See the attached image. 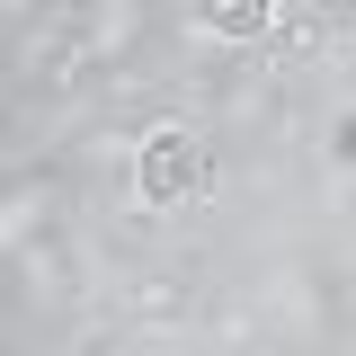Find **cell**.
I'll use <instances>...</instances> for the list:
<instances>
[{
	"label": "cell",
	"instance_id": "cell-1",
	"mask_svg": "<svg viewBox=\"0 0 356 356\" xmlns=\"http://www.w3.org/2000/svg\"><path fill=\"white\" fill-rule=\"evenodd\" d=\"M205 178H214V161H205V143H196V134H152V143H143V196H152V205L196 196Z\"/></svg>",
	"mask_w": 356,
	"mask_h": 356
},
{
	"label": "cell",
	"instance_id": "cell-2",
	"mask_svg": "<svg viewBox=\"0 0 356 356\" xmlns=\"http://www.w3.org/2000/svg\"><path fill=\"white\" fill-rule=\"evenodd\" d=\"M196 18H205V36H232V44L267 36V0H196Z\"/></svg>",
	"mask_w": 356,
	"mask_h": 356
}]
</instances>
